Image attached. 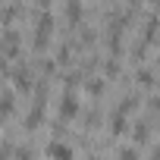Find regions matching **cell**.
Returning <instances> with one entry per match:
<instances>
[{
  "mask_svg": "<svg viewBox=\"0 0 160 160\" xmlns=\"http://www.w3.org/2000/svg\"><path fill=\"white\" fill-rule=\"evenodd\" d=\"M135 78H138L141 85H154V75H151V69H141V72H138Z\"/></svg>",
  "mask_w": 160,
  "mask_h": 160,
  "instance_id": "cell-10",
  "label": "cell"
},
{
  "mask_svg": "<svg viewBox=\"0 0 160 160\" xmlns=\"http://www.w3.org/2000/svg\"><path fill=\"white\" fill-rule=\"evenodd\" d=\"M16 160H35V154H32L28 148H19V151H16Z\"/></svg>",
  "mask_w": 160,
  "mask_h": 160,
  "instance_id": "cell-12",
  "label": "cell"
},
{
  "mask_svg": "<svg viewBox=\"0 0 160 160\" xmlns=\"http://www.w3.org/2000/svg\"><path fill=\"white\" fill-rule=\"evenodd\" d=\"M66 13H69V22H78V16H82V7H78V0H69V3H66Z\"/></svg>",
  "mask_w": 160,
  "mask_h": 160,
  "instance_id": "cell-8",
  "label": "cell"
},
{
  "mask_svg": "<svg viewBox=\"0 0 160 160\" xmlns=\"http://www.w3.org/2000/svg\"><path fill=\"white\" fill-rule=\"evenodd\" d=\"M148 138V122H138L135 126V141H144Z\"/></svg>",
  "mask_w": 160,
  "mask_h": 160,
  "instance_id": "cell-11",
  "label": "cell"
},
{
  "mask_svg": "<svg viewBox=\"0 0 160 160\" xmlns=\"http://www.w3.org/2000/svg\"><path fill=\"white\" fill-rule=\"evenodd\" d=\"M119 160H141V154H138V148H119Z\"/></svg>",
  "mask_w": 160,
  "mask_h": 160,
  "instance_id": "cell-9",
  "label": "cell"
},
{
  "mask_svg": "<svg viewBox=\"0 0 160 160\" xmlns=\"http://www.w3.org/2000/svg\"><path fill=\"white\" fill-rule=\"evenodd\" d=\"M13 107H16V98H13L10 91H3V94H0V119L10 116V113H13Z\"/></svg>",
  "mask_w": 160,
  "mask_h": 160,
  "instance_id": "cell-4",
  "label": "cell"
},
{
  "mask_svg": "<svg viewBox=\"0 0 160 160\" xmlns=\"http://www.w3.org/2000/svg\"><path fill=\"white\" fill-rule=\"evenodd\" d=\"M88 160H98V157H88Z\"/></svg>",
  "mask_w": 160,
  "mask_h": 160,
  "instance_id": "cell-15",
  "label": "cell"
},
{
  "mask_svg": "<svg viewBox=\"0 0 160 160\" xmlns=\"http://www.w3.org/2000/svg\"><path fill=\"white\" fill-rule=\"evenodd\" d=\"M13 78H16V85H19V88H28V85H32V72H28V69H16Z\"/></svg>",
  "mask_w": 160,
  "mask_h": 160,
  "instance_id": "cell-7",
  "label": "cell"
},
{
  "mask_svg": "<svg viewBox=\"0 0 160 160\" xmlns=\"http://www.w3.org/2000/svg\"><path fill=\"white\" fill-rule=\"evenodd\" d=\"M47 157H50V160H72L75 154H72V148H69L66 141H50V144H47Z\"/></svg>",
  "mask_w": 160,
  "mask_h": 160,
  "instance_id": "cell-2",
  "label": "cell"
},
{
  "mask_svg": "<svg viewBox=\"0 0 160 160\" xmlns=\"http://www.w3.org/2000/svg\"><path fill=\"white\" fill-rule=\"evenodd\" d=\"M44 122V98L38 94V104H32V110H28V119H25V126H41Z\"/></svg>",
  "mask_w": 160,
  "mask_h": 160,
  "instance_id": "cell-3",
  "label": "cell"
},
{
  "mask_svg": "<svg viewBox=\"0 0 160 160\" xmlns=\"http://www.w3.org/2000/svg\"><path fill=\"white\" fill-rule=\"evenodd\" d=\"M119 72V63L116 60H107V75H116Z\"/></svg>",
  "mask_w": 160,
  "mask_h": 160,
  "instance_id": "cell-13",
  "label": "cell"
},
{
  "mask_svg": "<svg viewBox=\"0 0 160 160\" xmlns=\"http://www.w3.org/2000/svg\"><path fill=\"white\" fill-rule=\"evenodd\" d=\"M41 3H50V0H41Z\"/></svg>",
  "mask_w": 160,
  "mask_h": 160,
  "instance_id": "cell-14",
  "label": "cell"
},
{
  "mask_svg": "<svg viewBox=\"0 0 160 160\" xmlns=\"http://www.w3.org/2000/svg\"><path fill=\"white\" fill-rule=\"evenodd\" d=\"M3 50H7L10 57H16V50H19V35H16V32H7V35H3Z\"/></svg>",
  "mask_w": 160,
  "mask_h": 160,
  "instance_id": "cell-5",
  "label": "cell"
},
{
  "mask_svg": "<svg viewBox=\"0 0 160 160\" xmlns=\"http://www.w3.org/2000/svg\"><path fill=\"white\" fill-rule=\"evenodd\" d=\"M72 116H78V98L72 91H66L60 98V119H72Z\"/></svg>",
  "mask_w": 160,
  "mask_h": 160,
  "instance_id": "cell-1",
  "label": "cell"
},
{
  "mask_svg": "<svg viewBox=\"0 0 160 160\" xmlns=\"http://www.w3.org/2000/svg\"><path fill=\"white\" fill-rule=\"evenodd\" d=\"M110 132L113 135H119V132H126V113H113V119H110Z\"/></svg>",
  "mask_w": 160,
  "mask_h": 160,
  "instance_id": "cell-6",
  "label": "cell"
}]
</instances>
